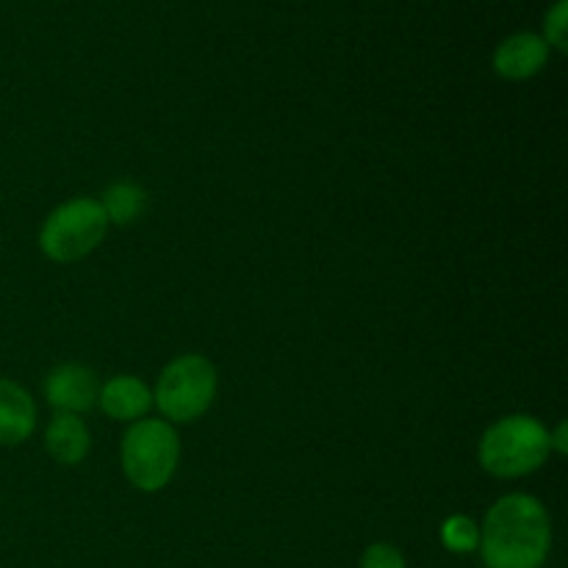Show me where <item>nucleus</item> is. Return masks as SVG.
Instances as JSON below:
<instances>
[{"instance_id":"nucleus-14","label":"nucleus","mask_w":568,"mask_h":568,"mask_svg":"<svg viewBox=\"0 0 568 568\" xmlns=\"http://www.w3.org/2000/svg\"><path fill=\"white\" fill-rule=\"evenodd\" d=\"M361 568H408L405 564L403 552L392 544H372V547L364 549L361 555Z\"/></svg>"},{"instance_id":"nucleus-4","label":"nucleus","mask_w":568,"mask_h":568,"mask_svg":"<svg viewBox=\"0 0 568 568\" xmlns=\"http://www.w3.org/2000/svg\"><path fill=\"white\" fill-rule=\"evenodd\" d=\"M105 231H109V220L100 200L78 197L50 211L39 231V247L55 264H72L98 250Z\"/></svg>"},{"instance_id":"nucleus-15","label":"nucleus","mask_w":568,"mask_h":568,"mask_svg":"<svg viewBox=\"0 0 568 568\" xmlns=\"http://www.w3.org/2000/svg\"><path fill=\"white\" fill-rule=\"evenodd\" d=\"M549 449H558L560 455L568 453V444H566V425H558L555 436L549 433Z\"/></svg>"},{"instance_id":"nucleus-3","label":"nucleus","mask_w":568,"mask_h":568,"mask_svg":"<svg viewBox=\"0 0 568 568\" xmlns=\"http://www.w3.org/2000/svg\"><path fill=\"white\" fill-rule=\"evenodd\" d=\"M122 471L139 491H161L181 460V442L170 422L139 419L128 427L120 447Z\"/></svg>"},{"instance_id":"nucleus-9","label":"nucleus","mask_w":568,"mask_h":568,"mask_svg":"<svg viewBox=\"0 0 568 568\" xmlns=\"http://www.w3.org/2000/svg\"><path fill=\"white\" fill-rule=\"evenodd\" d=\"M98 403L103 414L114 422H139L153 405L148 383L131 375H116L100 386Z\"/></svg>"},{"instance_id":"nucleus-12","label":"nucleus","mask_w":568,"mask_h":568,"mask_svg":"<svg viewBox=\"0 0 568 568\" xmlns=\"http://www.w3.org/2000/svg\"><path fill=\"white\" fill-rule=\"evenodd\" d=\"M442 544L455 555L477 552V547H480V527H477L475 519L464 514L449 516L442 525Z\"/></svg>"},{"instance_id":"nucleus-1","label":"nucleus","mask_w":568,"mask_h":568,"mask_svg":"<svg viewBox=\"0 0 568 568\" xmlns=\"http://www.w3.org/2000/svg\"><path fill=\"white\" fill-rule=\"evenodd\" d=\"M480 555L488 568H541L552 549V521L530 494L497 499L480 527Z\"/></svg>"},{"instance_id":"nucleus-8","label":"nucleus","mask_w":568,"mask_h":568,"mask_svg":"<svg viewBox=\"0 0 568 568\" xmlns=\"http://www.w3.org/2000/svg\"><path fill=\"white\" fill-rule=\"evenodd\" d=\"M37 427L33 397L14 381H0V447L28 442Z\"/></svg>"},{"instance_id":"nucleus-13","label":"nucleus","mask_w":568,"mask_h":568,"mask_svg":"<svg viewBox=\"0 0 568 568\" xmlns=\"http://www.w3.org/2000/svg\"><path fill=\"white\" fill-rule=\"evenodd\" d=\"M544 42L558 53L568 50V0H555L544 14Z\"/></svg>"},{"instance_id":"nucleus-6","label":"nucleus","mask_w":568,"mask_h":568,"mask_svg":"<svg viewBox=\"0 0 568 568\" xmlns=\"http://www.w3.org/2000/svg\"><path fill=\"white\" fill-rule=\"evenodd\" d=\"M44 394L53 405L55 414H83L98 403L100 383L92 369L81 364L55 366L44 381Z\"/></svg>"},{"instance_id":"nucleus-10","label":"nucleus","mask_w":568,"mask_h":568,"mask_svg":"<svg viewBox=\"0 0 568 568\" xmlns=\"http://www.w3.org/2000/svg\"><path fill=\"white\" fill-rule=\"evenodd\" d=\"M89 444L92 438H89L87 425L75 414H55L44 433V447L55 464L78 466L89 455Z\"/></svg>"},{"instance_id":"nucleus-7","label":"nucleus","mask_w":568,"mask_h":568,"mask_svg":"<svg viewBox=\"0 0 568 568\" xmlns=\"http://www.w3.org/2000/svg\"><path fill=\"white\" fill-rule=\"evenodd\" d=\"M547 64L549 44L544 42L541 33H510L494 50V70H497V75L508 78V81H527V78L538 75Z\"/></svg>"},{"instance_id":"nucleus-11","label":"nucleus","mask_w":568,"mask_h":568,"mask_svg":"<svg viewBox=\"0 0 568 568\" xmlns=\"http://www.w3.org/2000/svg\"><path fill=\"white\" fill-rule=\"evenodd\" d=\"M105 211V220L114 225H131L142 216L144 205H148V194L131 181H116L105 189L103 200H100Z\"/></svg>"},{"instance_id":"nucleus-5","label":"nucleus","mask_w":568,"mask_h":568,"mask_svg":"<svg viewBox=\"0 0 568 568\" xmlns=\"http://www.w3.org/2000/svg\"><path fill=\"white\" fill-rule=\"evenodd\" d=\"M216 397V369L203 355H181L164 366L155 386V405L178 425L197 422Z\"/></svg>"},{"instance_id":"nucleus-2","label":"nucleus","mask_w":568,"mask_h":568,"mask_svg":"<svg viewBox=\"0 0 568 568\" xmlns=\"http://www.w3.org/2000/svg\"><path fill=\"white\" fill-rule=\"evenodd\" d=\"M549 430L525 414L494 422L480 438V464L488 475L514 480L532 475L549 458Z\"/></svg>"}]
</instances>
